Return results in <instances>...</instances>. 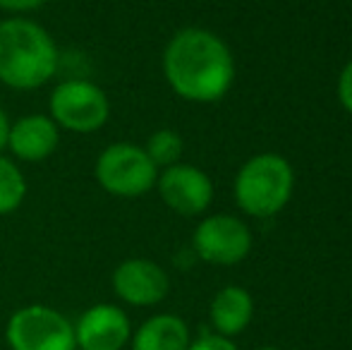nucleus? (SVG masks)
<instances>
[{
  "instance_id": "4",
  "label": "nucleus",
  "mask_w": 352,
  "mask_h": 350,
  "mask_svg": "<svg viewBox=\"0 0 352 350\" xmlns=\"http://www.w3.org/2000/svg\"><path fill=\"white\" fill-rule=\"evenodd\" d=\"M94 177L106 195L118 199H140L156 187L158 168L142 144L113 142L94 161Z\"/></svg>"
},
{
  "instance_id": "14",
  "label": "nucleus",
  "mask_w": 352,
  "mask_h": 350,
  "mask_svg": "<svg viewBox=\"0 0 352 350\" xmlns=\"http://www.w3.org/2000/svg\"><path fill=\"white\" fill-rule=\"evenodd\" d=\"M27 175L14 159L0 154V216H10L22 209L27 199Z\"/></svg>"
},
{
  "instance_id": "12",
  "label": "nucleus",
  "mask_w": 352,
  "mask_h": 350,
  "mask_svg": "<svg viewBox=\"0 0 352 350\" xmlns=\"http://www.w3.org/2000/svg\"><path fill=\"white\" fill-rule=\"evenodd\" d=\"M252 317H254V300L242 285H226L213 295L209 319L218 336H237L250 327Z\"/></svg>"
},
{
  "instance_id": "7",
  "label": "nucleus",
  "mask_w": 352,
  "mask_h": 350,
  "mask_svg": "<svg viewBox=\"0 0 352 350\" xmlns=\"http://www.w3.org/2000/svg\"><path fill=\"white\" fill-rule=\"evenodd\" d=\"M252 230L232 214H211L197 223L192 233V252L206 264L232 266L252 252Z\"/></svg>"
},
{
  "instance_id": "8",
  "label": "nucleus",
  "mask_w": 352,
  "mask_h": 350,
  "mask_svg": "<svg viewBox=\"0 0 352 350\" xmlns=\"http://www.w3.org/2000/svg\"><path fill=\"white\" fill-rule=\"evenodd\" d=\"M153 190L161 201L177 216H201L213 201V182L206 171L195 164H175L158 171V180Z\"/></svg>"
},
{
  "instance_id": "15",
  "label": "nucleus",
  "mask_w": 352,
  "mask_h": 350,
  "mask_svg": "<svg viewBox=\"0 0 352 350\" xmlns=\"http://www.w3.org/2000/svg\"><path fill=\"white\" fill-rule=\"evenodd\" d=\"M144 151L153 161V166L158 171H163L168 166L180 164L182 151H185V142H182L180 132L170 130V127H161V130L151 132V137L144 144Z\"/></svg>"
},
{
  "instance_id": "10",
  "label": "nucleus",
  "mask_w": 352,
  "mask_h": 350,
  "mask_svg": "<svg viewBox=\"0 0 352 350\" xmlns=\"http://www.w3.org/2000/svg\"><path fill=\"white\" fill-rule=\"evenodd\" d=\"M72 324L77 350H122L132 338L127 312L111 303L91 305Z\"/></svg>"
},
{
  "instance_id": "11",
  "label": "nucleus",
  "mask_w": 352,
  "mask_h": 350,
  "mask_svg": "<svg viewBox=\"0 0 352 350\" xmlns=\"http://www.w3.org/2000/svg\"><path fill=\"white\" fill-rule=\"evenodd\" d=\"M60 127L48 113H29L10 122L8 146L14 161L22 164H41L51 159L60 146Z\"/></svg>"
},
{
  "instance_id": "13",
  "label": "nucleus",
  "mask_w": 352,
  "mask_h": 350,
  "mask_svg": "<svg viewBox=\"0 0 352 350\" xmlns=\"http://www.w3.org/2000/svg\"><path fill=\"white\" fill-rule=\"evenodd\" d=\"M192 343L190 327L177 314H153L132 331V350H187Z\"/></svg>"
},
{
  "instance_id": "2",
  "label": "nucleus",
  "mask_w": 352,
  "mask_h": 350,
  "mask_svg": "<svg viewBox=\"0 0 352 350\" xmlns=\"http://www.w3.org/2000/svg\"><path fill=\"white\" fill-rule=\"evenodd\" d=\"M60 70V48L53 34L32 17L0 19V85L12 91L46 87Z\"/></svg>"
},
{
  "instance_id": "3",
  "label": "nucleus",
  "mask_w": 352,
  "mask_h": 350,
  "mask_svg": "<svg viewBox=\"0 0 352 350\" xmlns=\"http://www.w3.org/2000/svg\"><path fill=\"white\" fill-rule=\"evenodd\" d=\"M295 190V171L280 154L264 151L240 166L232 182L235 204L254 219H274L287 206Z\"/></svg>"
},
{
  "instance_id": "16",
  "label": "nucleus",
  "mask_w": 352,
  "mask_h": 350,
  "mask_svg": "<svg viewBox=\"0 0 352 350\" xmlns=\"http://www.w3.org/2000/svg\"><path fill=\"white\" fill-rule=\"evenodd\" d=\"M187 350H237V346L232 343V338L218 336V333H201L190 343Z\"/></svg>"
},
{
  "instance_id": "5",
  "label": "nucleus",
  "mask_w": 352,
  "mask_h": 350,
  "mask_svg": "<svg viewBox=\"0 0 352 350\" xmlns=\"http://www.w3.org/2000/svg\"><path fill=\"white\" fill-rule=\"evenodd\" d=\"M48 116L60 130L74 135H94L111 118V98L96 82L70 77L53 87L48 96Z\"/></svg>"
},
{
  "instance_id": "6",
  "label": "nucleus",
  "mask_w": 352,
  "mask_h": 350,
  "mask_svg": "<svg viewBox=\"0 0 352 350\" xmlns=\"http://www.w3.org/2000/svg\"><path fill=\"white\" fill-rule=\"evenodd\" d=\"M10 350H77L74 324L48 305H24L14 309L5 327Z\"/></svg>"
},
{
  "instance_id": "9",
  "label": "nucleus",
  "mask_w": 352,
  "mask_h": 350,
  "mask_svg": "<svg viewBox=\"0 0 352 350\" xmlns=\"http://www.w3.org/2000/svg\"><path fill=\"white\" fill-rule=\"evenodd\" d=\"M111 288L118 300L132 307H153L170 290V278L158 262L146 257L122 259L111 274Z\"/></svg>"
},
{
  "instance_id": "19",
  "label": "nucleus",
  "mask_w": 352,
  "mask_h": 350,
  "mask_svg": "<svg viewBox=\"0 0 352 350\" xmlns=\"http://www.w3.org/2000/svg\"><path fill=\"white\" fill-rule=\"evenodd\" d=\"M10 116L8 111H5L3 106H0V154L5 151V146H8V132H10Z\"/></svg>"
},
{
  "instance_id": "18",
  "label": "nucleus",
  "mask_w": 352,
  "mask_h": 350,
  "mask_svg": "<svg viewBox=\"0 0 352 350\" xmlns=\"http://www.w3.org/2000/svg\"><path fill=\"white\" fill-rule=\"evenodd\" d=\"M48 0H0V10L3 12H10V14H29L34 10L43 8Z\"/></svg>"
},
{
  "instance_id": "20",
  "label": "nucleus",
  "mask_w": 352,
  "mask_h": 350,
  "mask_svg": "<svg viewBox=\"0 0 352 350\" xmlns=\"http://www.w3.org/2000/svg\"><path fill=\"white\" fill-rule=\"evenodd\" d=\"M256 350H280V348H276V346H264V348H256Z\"/></svg>"
},
{
  "instance_id": "1",
  "label": "nucleus",
  "mask_w": 352,
  "mask_h": 350,
  "mask_svg": "<svg viewBox=\"0 0 352 350\" xmlns=\"http://www.w3.org/2000/svg\"><path fill=\"white\" fill-rule=\"evenodd\" d=\"M161 67L173 94L190 103L221 101L235 82L230 46L204 27L177 29L163 48Z\"/></svg>"
},
{
  "instance_id": "17",
  "label": "nucleus",
  "mask_w": 352,
  "mask_h": 350,
  "mask_svg": "<svg viewBox=\"0 0 352 350\" xmlns=\"http://www.w3.org/2000/svg\"><path fill=\"white\" fill-rule=\"evenodd\" d=\"M338 101H340V106L352 116V61L338 75Z\"/></svg>"
}]
</instances>
